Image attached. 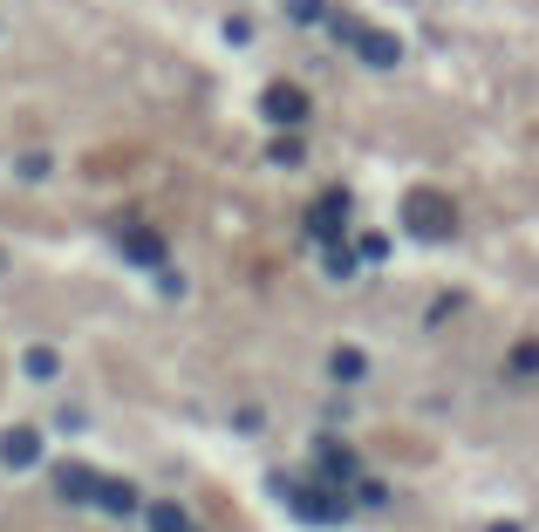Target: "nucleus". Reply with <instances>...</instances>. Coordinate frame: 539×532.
Returning a JSON list of instances; mask_svg holds the SVG:
<instances>
[{"label": "nucleus", "instance_id": "6", "mask_svg": "<svg viewBox=\"0 0 539 532\" xmlns=\"http://www.w3.org/2000/svg\"><path fill=\"white\" fill-rule=\"evenodd\" d=\"M0 464H7V471H28V464H41V430L14 423V430L0 437Z\"/></svg>", "mask_w": 539, "mask_h": 532}, {"label": "nucleus", "instance_id": "8", "mask_svg": "<svg viewBox=\"0 0 539 532\" xmlns=\"http://www.w3.org/2000/svg\"><path fill=\"white\" fill-rule=\"evenodd\" d=\"M55 492L69 498V505H89V498H96V471H82V464H62V471H55Z\"/></svg>", "mask_w": 539, "mask_h": 532}, {"label": "nucleus", "instance_id": "15", "mask_svg": "<svg viewBox=\"0 0 539 532\" xmlns=\"http://www.w3.org/2000/svg\"><path fill=\"white\" fill-rule=\"evenodd\" d=\"M355 260H389V239L383 232H362V239H355Z\"/></svg>", "mask_w": 539, "mask_h": 532}, {"label": "nucleus", "instance_id": "16", "mask_svg": "<svg viewBox=\"0 0 539 532\" xmlns=\"http://www.w3.org/2000/svg\"><path fill=\"white\" fill-rule=\"evenodd\" d=\"M273 164H301V137H294V130H287V137H273Z\"/></svg>", "mask_w": 539, "mask_h": 532}, {"label": "nucleus", "instance_id": "10", "mask_svg": "<svg viewBox=\"0 0 539 532\" xmlns=\"http://www.w3.org/2000/svg\"><path fill=\"white\" fill-rule=\"evenodd\" d=\"M123 253H130L137 266H164V239L144 232V226H123Z\"/></svg>", "mask_w": 539, "mask_h": 532}, {"label": "nucleus", "instance_id": "13", "mask_svg": "<svg viewBox=\"0 0 539 532\" xmlns=\"http://www.w3.org/2000/svg\"><path fill=\"white\" fill-rule=\"evenodd\" d=\"M287 14H294V21H301V28H321V21H328V0H287Z\"/></svg>", "mask_w": 539, "mask_h": 532}, {"label": "nucleus", "instance_id": "2", "mask_svg": "<svg viewBox=\"0 0 539 532\" xmlns=\"http://www.w3.org/2000/svg\"><path fill=\"white\" fill-rule=\"evenodd\" d=\"M403 226L417 232V239H451V232H458V212H451V198H437V191H417V198L403 205Z\"/></svg>", "mask_w": 539, "mask_h": 532}, {"label": "nucleus", "instance_id": "20", "mask_svg": "<svg viewBox=\"0 0 539 532\" xmlns=\"http://www.w3.org/2000/svg\"><path fill=\"white\" fill-rule=\"evenodd\" d=\"M485 532H519V526H512V519H499V526H485Z\"/></svg>", "mask_w": 539, "mask_h": 532}, {"label": "nucleus", "instance_id": "1", "mask_svg": "<svg viewBox=\"0 0 539 532\" xmlns=\"http://www.w3.org/2000/svg\"><path fill=\"white\" fill-rule=\"evenodd\" d=\"M280 485V498L301 512V519H314V526H342L348 519V498L328 485V478H314V485H287V478H273Z\"/></svg>", "mask_w": 539, "mask_h": 532}, {"label": "nucleus", "instance_id": "21", "mask_svg": "<svg viewBox=\"0 0 539 532\" xmlns=\"http://www.w3.org/2000/svg\"><path fill=\"white\" fill-rule=\"evenodd\" d=\"M185 532H192V526H185Z\"/></svg>", "mask_w": 539, "mask_h": 532}, {"label": "nucleus", "instance_id": "18", "mask_svg": "<svg viewBox=\"0 0 539 532\" xmlns=\"http://www.w3.org/2000/svg\"><path fill=\"white\" fill-rule=\"evenodd\" d=\"M328 273H335V280H348V273H355V253H348L342 239H335V246H328Z\"/></svg>", "mask_w": 539, "mask_h": 532}, {"label": "nucleus", "instance_id": "14", "mask_svg": "<svg viewBox=\"0 0 539 532\" xmlns=\"http://www.w3.org/2000/svg\"><path fill=\"white\" fill-rule=\"evenodd\" d=\"M512 376H539V342H519V348H512Z\"/></svg>", "mask_w": 539, "mask_h": 532}, {"label": "nucleus", "instance_id": "7", "mask_svg": "<svg viewBox=\"0 0 539 532\" xmlns=\"http://www.w3.org/2000/svg\"><path fill=\"white\" fill-rule=\"evenodd\" d=\"M355 55H362V62H376V69H396V55H403V41L376 28V35H355Z\"/></svg>", "mask_w": 539, "mask_h": 532}, {"label": "nucleus", "instance_id": "17", "mask_svg": "<svg viewBox=\"0 0 539 532\" xmlns=\"http://www.w3.org/2000/svg\"><path fill=\"white\" fill-rule=\"evenodd\" d=\"M28 376H35V382L55 376V348H28Z\"/></svg>", "mask_w": 539, "mask_h": 532}, {"label": "nucleus", "instance_id": "3", "mask_svg": "<svg viewBox=\"0 0 539 532\" xmlns=\"http://www.w3.org/2000/svg\"><path fill=\"white\" fill-rule=\"evenodd\" d=\"M308 89H301V82H267V96H260V116H267V123H280V130H301V123H308Z\"/></svg>", "mask_w": 539, "mask_h": 532}, {"label": "nucleus", "instance_id": "5", "mask_svg": "<svg viewBox=\"0 0 539 532\" xmlns=\"http://www.w3.org/2000/svg\"><path fill=\"white\" fill-rule=\"evenodd\" d=\"M314 478H328V485H355V451L335 444V437H321V444H314Z\"/></svg>", "mask_w": 539, "mask_h": 532}, {"label": "nucleus", "instance_id": "11", "mask_svg": "<svg viewBox=\"0 0 539 532\" xmlns=\"http://www.w3.org/2000/svg\"><path fill=\"white\" fill-rule=\"evenodd\" d=\"M328 376H335V382H362V376H369L362 348H335V355H328Z\"/></svg>", "mask_w": 539, "mask_h": 532}, {"label": "nucleus", "instance_id": "19", "mask_svg": "<svg viewBox=\"0 0 539 532\" xmlns=\"http://www.w3.org/2000/svg\"><path fill=\"white\" fill-rule=\"evenodd\" d=\"M355 498H362V505H383V485H376V478H362V471H355Z\"/></svg>", "mask_w": 539, "mask_h": 532}, {"label": "nucleus", "instance_id": "12", "mask_svg": "<svg viewBox=\"0 0 539 532\" xmlns=\"http://www.w3.org/2000/svg\"><path fill=\"white\" fill-rule=\"evenodd\" d=\"M144 526L151 532H185V512H178L171 498H151V505H144Z\"/></svg>", "mask_w": 539, "mask_h": 532}, {"label": "nucleus", "instance_id": "9", "mask_svg": "<svg viewBox=\"0 0 539 532\" xmlns=\"http://www.w3.org/2000/svg\"><path fill=\"white\" fill-rule=\"evenodd\" d=\"M96 505L123 519V512H137V485L130 478H96Z\"/></svg>", "mask_w": 539, "mask_h": 532}, {"label": "nucleus", "instance_id": "4", "mask_svg": "<svg viewBox=\"0 0 539 532\" xmlns=\"http://www.w3.org/2000/svg\"><path fill=\"white\" fill-rule=\"evenodd\" d=\"M342 219H348V191L335 185V191H321V205L308 212V232L321 246H335V239H342Z\"/></svg>", "mask_w": 539, "mask_h": 532}]
</instances>
